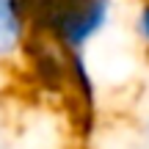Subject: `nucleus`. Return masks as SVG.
<instances>
[{
	"instance_id": "obj_4",
	"label": "nucleus",
	"mask_w": 149,
	"mask_h": 149,
	"mask_svg": "<svg viewBox=\"0 0 149 149\" xmlns=\"http://www.w3.org/2000/svg\"><path fill=\"white\" fill-rule=\"evenodd\" d=\"M31 33V0H0V61L19 58Z\"/></svg>"
},
{
	"instance_id": "obj_1",
	"label": "nucleus",
	"mask_w": 149,
	"mask_h": 149,
	"mask_svg": "<svg viewBox=\"0 0 149 149\" xmlns=\"http://www.w3.org/2000/svg\"><path fill=\"white\" fill-rule=\"evenodd\" d=\"M122 0H31L33 33L66 53H86L116 19Z\"/></svg>"
},
{
	"instance_id": "obj_3",
	"label": "nucleus",
	"mask_w": 149,
	"mask_h": 149,
	"mask_svg": "<svg viewBox=\"0 0 149 149\" xmlns=\"http://www.w3.org/2000/svg\"><path fill=\"white\" fill-rule=\"evenodd\" d=\"M19 61L25 64V72L31 77V83L36 86V91H42L47 97H55V100L64 97L66 74H69V55H66V50H61L47 36L31 33Z\"/></svg>"
},
{
	"instance_id": "obj_5",
	"label": "nucleus",
	"mask_w": 149,
	"mask_h": 149,
	"mask_svg": "<svg viewBox=\"0 0 149 149\" xmlns=\"http://www.w3.org/2000/svg\"><path fill=\"white\" fill-rule=\"evenodd\" d=\"M133 33L141 42V47L149 53V0H141L133 14Z\"/></svg>"
},
{
	"instance_id": "obj_2",
	"label": "nucleus",
	"mask_w": 149,
	"mask_h": 149,
	"mask_svg": "<svg viewBox=\"0 0 149 149\" xmlns=\"http://www.w3.org/2000/svg\"><path fill=\"white\" fill-rule=\"evenodd\" d=\"M66 55H69V74H66L64 97L58 102L66 111L72 133L80 141H91V135L97 133V113H100L97 77L86 53H66Z\"/></svg>"
}]
</instances>
